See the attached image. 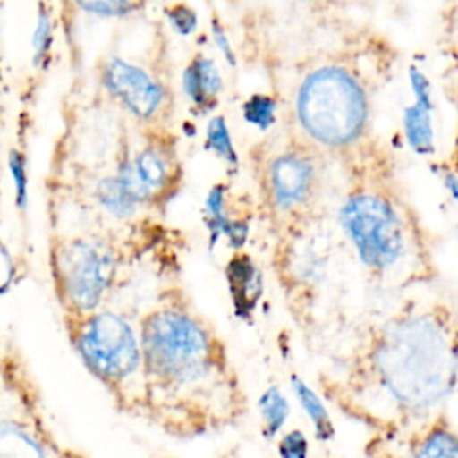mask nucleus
Wrapping results in <instances>:
<instances>
[{
  "label": "nucleus",
  "instance_id": "1",
  "mask_svg": "<svg viewBox=\"0 0 458 458\" xmlns=\"http://www.w3.org/2000/svg\"><path fill=\"white\" fill-rule=\"evenodd\" d=\"M145 401L172 429L200 431L231 417L240 401L225 349L202 320L181 308H161L141 322Z\"/></svg>",
  "mask_w": 458,
  "mask_h": 458
},
{
  "label": "nucleus",
  "instance_id": "2",
  "mask_svg": "<svg viewBox=\"0 0 458 458\" xmlns=\"http://www.w3.org/2000/svg\"><path fill=\"white\" fill-rule=\"evenodd\" d=\"M365 376L403 415H426L458 386V342L433 315L392 320L365 358Z\"/></svg>",
  "mask_w": 458,
  "mask_h": 458
},
{
  "label": "nucleus",
  "instance_id": "3",
  "mask_svg": "<svg viewBox=\"0 0 458 458\" xmlns=\"http://www.w3.org/2000/svg\"><path fill=\"white\" fill-rule=\"evenodd\" d=\"M70 342L91 376L120 403L143 406V347L129 320L111 311L81 315L70 329Z\"/></svg>",
  "mask_w": 458,
  "mask_h": 458
},
{
  "label": "nucleus",
  "instance_id": "4",
  "mask_svg": "<svg viewBox=\"0 0 458 458\" xmlns=\"http://www.w3.org/2000/svg\"><path fill=\"white\" fill-rule=\"evenodd\" d=\"M297 113L304 129L318 141H352L367 122V100L358 82L340 68H320L301 86Z\"/></svg>",
  "mask_w": 458,
  "mask_h": 458
},
{
  "label": "nucleus",
  "instance_id": "5",
  "mask_svg": "<svg viewBox=\"0 0 458 458\" xmlns=\"http://www.w3.org/2000/svg\"><path fill=\"white\" fill-rule=\"evenodd\" d=\"M342 220L367 267L385 270L397 263L404 240L399 218L385 200L372 195L352 197L342 209Z\"/></svg>",
  "mask_w": 458,
  "mask_h": 458
},
{
  "label": "nucleus",
  "instance_id": "6",
  "mask_svg": "<svg viewBox=\"0 0 458 458\" xmlns=\"http://www.w3.org/2000/svg\"><path fill=\"white\" fill-rule=\"evenodd\" d=\"M113 272V258L86 242H72L57 256V277L63 297L75 315H86L98 306Z\"/></svg>",
  "mask_w": 458,
  "mask_h": 458
},
{
  "label": "nucleus",
  "instance_id": "7",
  "mask_svg": "<svg viewBox=\"0 0 458 458\" xmlns=\"http://www.w3.org/2000/svg\"><path fill=\"white\" fill-rule=\"evenodd\" d=\"M410 86L413 91L415 102L408 106L403 113V129L408 145L419 154H431L435 150V125H433V113H435V98H433V86L428 75L411 66L408 72Z\"/></svg>",
  "mask_w": 458,
  "mask_h": 458
},
{
  "label": "nucleus",
  "instance_id": "8",
  "mask_svg": "<svg viewBox=\"0 0 458 458\" xmlns=\"http://www.w3.org/2000/svg\"><path fill=\"white\" fill-rule=\"evenodd\" d=\"M107 86L140 116L152 114L161 104L159 86L140 68L114 59L106 73Z\"/></svg>",
  "mask_w": 458,
  "mask_h": 458
},
{
  "label": "nucleus",
  "instance_id": "9",
  "mask_svg": "<svg viewBox=\"0 0 458 458\" xmlns=\"http://www.w3.org/2000/svg\"><path fill=\"white\" fill-rule=\"evenodd\" d=\"M227 283L240 318H249L261 295V281L256 267L247 256H238L227 265Z\"/></svg>",
  "mask_w": 458,
  "mask_h": 458
},
{
  "label": "nucleus",
  "instance_id": "10",
  "mask_svg": "<svg viewBox=\"0 0 458 458\" xmlns=\"http://www.w3.org/2000/svg\"><path fill=\"white\" fill-rule=\"evenodd\" d=\"M310 181V166L297 157H279L272 166V188L277 200L283 204L299 200L308 191Z\"/></svg>",
  "mask_w": 458,
  "mask_h": 458
},
{
  "label": "nucleus",
  "instance_id": "11",
  "mask_svg": "<svg viewBox=\"0 0 458 458\" xmlns=\"http://www.w3.org/2000/svg\"><path fill=\"white\" fill-rule=\"evenodd\" d=\"M165 175L166 168L161 157L156 152L147 150L140 154L134 165L129 166L118 179L129 195L138 202L150 191V188L159 186L165 181Z\"/></svg>",
  "mask_w": 458,
  "mask_h": 458
},
{
  "label": "nucleus",
  "instance_id": "12",
  "mask_svg": "<svg viewBox=\"0 0 458 458\" xmlns=\"http://www.w3.org/2000/svg\"><path fill=\"white\" fill-rule=\"evenodd\" d=\"M290 385H292V390H293L299 404L302 406L304 413L308 415V419H310V422L313 426L317 440L318 442H329L335 437V424H333V419L329 417V411H327L324 401L297 374H292Z\"/></svg>",
  "mask_w": 458,
  "mask_h": 458
},
{
  "label": "nucleus",
  "instance_id": "13",
  "mask_svg": "<svg viewBox=\"0 0 458 458\" xmlns=\"http://www.w3.org/2000/svg\"><path fill=\"white\" fill-rule=\"evenodd\" d=\"M408 458H458V433L435 424L413 444Z\"/></svg>",
  "mask_w": 458,
  "mask_h": 458
},
{
  "label": "nucleus",
  "instance_id": "14",
  "mask_svg": "<svg viewBox=\"0 0 458 458\" xmlns=\"http://www.w3.org/2000/svg\"><path fill=\"white\" fill-rule=\"evenodd\" d=\"M258 410L261 417V433L265 438H276L284 428L290 415V403L277 385L268 386L258 399Z\"/></svg>",
  "mask_w": 458,
  "mask_h": 458
},
{
  "label": "nucleus",
  "instance_id": "15",
  "mask_svg": "<svg viewBox=\"0 0 458 458\" xmlns=\"http://www.w3.org/2000/svg\"><path fill=\"white\" fill-rule=\"evenodd\" d=\"M220 86V73L209 59L200 57L184 72V89L197 104H204L208 98L215 97Z\"/></svg>",
  "mask_w": 458,
  "mask_h": 458
},
{
  "label": "nucleus",
  "instance_id": "16",
  "mask_svg": "<svg viewBox=\"0 0 458 458\" xmlns=\"http://www.w3.org/2000/svg\"><path fill=\"white\" fill-rule=\"evenodd\" d=\"M2 458H43L41 449L32 438L20 431L9 428V424L2 422Z\"/></svg>",
  "mask_w": 458,
  "mask_h": 458
},
{
  "label": "nucleus",
  "instance_id": "17",
  "mask_svg": "<svg viewBox=\"0 0 458 458\" xmlns=\"http://www.w3.org/2000/svg\"><path fill=\"white\" fill-rule=\"evenodd\" d=\"M98 197L102 204L111 209L116 215H127L132 211L136 200L129 195V191L123 188L120 179H106L98 186Z\"/></svg>",
  "mask_w": 458,
  "mask_h": 458
},
{
  "label": "nucleus",
  "instance_id": "18",
  "mask_svg": "<svg viewBox=\"0 0 458 458\" xmlns=\"http://www.w3.org/2000/svg\"><path fill=\"white\" fill-rule=\"evenodd\" d=\"M277 453L281 458H308L310 454V442L304 431L293 428L281 435L277 442Z\"/></svg>",
  "mask_w": 458,
  "mask_h": 458
},
{
  "label": "nucleus",
  "instance_id": "19",
  "mask_svg": "<svg viewBox=\"0 0 458 458\" xmlns=\"http://www.w3.org/2000/svg\"><path fill=\"white\" fill-rule=\"evenodd\" d=\"M208 140H209L211 147L220 156H224L231 163H236V154H234V148H233V143H231V138H229V131H227V127H225L222 118H215L209 123V127H208Z\"/></svg>",
  "mask_w": 458,
  "mask_h": 458
},
{
  "label": "nucleus",
  "instance_id": "20",
  "mask_svg": "<svg viewBox=\"0 0 458 458\" xmlns=\"http://www.w3.org/2000/svg\"><path fill=\"white\" fill-rule=\"evenodd\" d=\"M245 118L259 127H267L274 122V102L268 97H252L243 107Z\"/></svg>",
  "mask_w": 458,
  "mask_h": 458
},
{
  "label": "nucleus",
  "instance_id": "21",
  "mask_svg": "<svg viewBox=\"0 0 458 458\" xmlns=\"http://www.w3.org/2000/svg\"><path fill=\"white\" fill-rule=\"evenodd\" d=\"M129 0H77L79 5H82L88 11L100 13V14H114L120 13Z\"/></svg>",
  "mask_w": 458,
  "mask_h": 458
},
{
  "label": "nucleus",
  "instance_id": "22",
  "mask_svg": "<svg viewBox=\"0 0 458 458\" xmlns=\"http://www.w3.org/2000/svg\"><path fill=\"white\" fill-rule=\"evenodd\" d=\"M170 20H172L174 27L182 34H188L195 27V14L188 7H182V5L174 7L170 11Z\"/></svg>",
  "mask_w": 458,
  "mask_h": 458
},
{
  "label": "nucleus",
  "instance_id": "23",
  "mask_svg": "<svg viewBox=\"0 0 458 458\" xmlns=\"http://www.w3.org/2000/svg\"><path fill=\"white\" fill-rule=\"evenodd\" d=\"M11 170H13V177H14V186H16V193H18V202L20 206H25V168L21 163V157L13 152L11 154Z\"/></svg>",
  "mask_w": 458,
  "mask_h": 458
},
{
  "label": "nucleus",
  "instance_id": "24",
  "mask_svg": "<svg viewBox=\"0 0 458 458\" xmlns=\"http://www.w3.org/2000/svg\"><path fill=\"white\" fill-rule=\"evenodd\" d=\"M48 36H50V25H48L47 16L41 13V14H39L38 30H36V38H34V43H36V48H38V55H41V54L47 50V47H48Z\"/></svg>",
  "mask_w": 458,
  "mask_h": 458
},
{
  "label": "nucleus",
  "instance_id": "25",
  "mask_svg": "<svg viewBox=\"0 0 458 458\" xmlns=\"http://www.w3.org/2000/svg\"><path fill=\"white\" fill-rule=\"evenodd\" d=\"M442 181H444V188H445L447 195L458 204V174L453 170H447L444 174Z\"/></svg>",
  "mask_w": 458,
  "mask_h": 458
},
{
  "label": "nucleus",
  "instance_id": "26",
  "mask_svg": "<svg viewBox=\"0 0 458 458\" xmlns=\"http://www.w3.org/2000/svg\"><path fill=\"white\" fill-rule=\"evenodd\" d=\"M213 32H215V36H213V39L218 43V47L222 48V52L225 54V57L227 59H231V63H234V57H233V52H231V45H229V41L225 39V36H224V32H222V29L218 27V25H215L213 23Z\"/></svg>",
  "mask_w": 458,
  "mask_h": 458
}]
</instances>
